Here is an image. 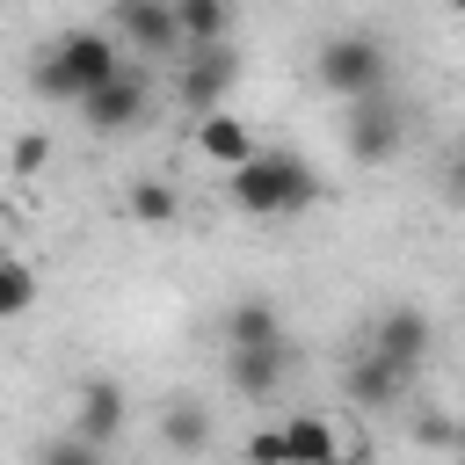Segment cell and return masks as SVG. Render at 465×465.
Here are the masks:
<instances>
[{
	"label": "cell",
	"mask_w": 465,
	"mask_h": 465,
	"mask_svg": "<svg viewBox=\"0 0 465 465\" xmlns=\"http://www.w3.org/2000/svg\"><path fill=\"white\" fill-rule=\"evenodd\" d=\"M225 196H232L240 218H298V211H312L320 174L298 153H254L247 167L225 174Z\"/></svg>",
	"instance_id": "obj_1"
},
{
	"label": "cell",
	"mask_w": 465,
	"mask_h": 465,
	"mask_svg": "<svg viewBox=\"0 0 465 465\" xmlns=\"http://www.w3.org/2000/svg\"><path fill=\"white\" fill-rule=\"evenodd\" d=\"M312 73H320V87L349 109V102H371V94H385V44L378 36H363V29H334L320 51H312Z\"/></svg>",
	"instance_id": "obj_2"
},
{
	"label": "cell",
	"mask_w": 465,
	"mask_h": 465,
	"mask_svg": "<svg viewBox=\"0 0 465 465\" xmlns=\"http://www.w3.org/2000/svg\"><path fill=\"white\" fill-rule=\"evenodd\" d=\"M232 73H240V58H232L225 44H211V51H182V58H174V102H182L189 116H218L225 94H232Z\"/></svg>",
	"instance_id": "obj_3"
},
{
	"label": "cell",
	"mask_w": 465,
	"mask_h": 465,
	"mask_svg": "<svg viewBox=\"0 0 465 465\" xmlns=\"http://www.w3.org/2000/svg\"><path fill=\"white\" fill-rule=\"evenodd\" d=\"M400 138H407V116H400L385 94L349 102V116H341V145H349L356 167H385V160L400 153Z\"/></svg>",
	"instance_id": "obj_4"
},
{
	"label": "cell",
	"mask_w": 465,
	"mask_h": 465,
	"mask_svg": "<svg viewBox=\"0 0 465 465\" xmlns=\"http://www.w3.org/2000/svg\"><path fill=\"white\" fill-rule=\"evenodd\" d=\"M145 102H153V87H145V73L138 65H124L116 80H102L87 102H80V116H87V131H138L145 124Z\"/></svg>",
	"instance_id": "obj_5"
},
{
	"label": "cell",
	"mask_w": 465,
	"mask_h": 465,
	"mask_svg": "<svg viewBox=\"0 0 465 465\" xmlns=\"http://www.w3.org/2000/svg\"><path fill=\"white\" fill-rule=\"evenodd\" d=\"M116 44H131L138 58H174L182 51L174 0H116Z\"/></svg>",
	"instance_id": "obj_6"
},
{
	"label": "cell",
	"mask_w": 465,
	"mask_h": 465,
	"mask_svg": "<svg viewBox=\"0 0 465 465\" xmlns=\"http://www.w3.org/2000/svg\"><path fill=\"white\" fill-rule=\"evenodd\" d=\"M51 51H58V65H65V73H73V80H80L87 94H94L102 80H116V73H124L116 29H65V36L51 44ZM87 94H80V102H87Z\"/></svg>",
	"instance_id": "obj_7"
},
{
	"label": "cell",
	"mask_w": 465,
	"mask_h": 465,
	"mask_svg": "<svg viewBox=\"0 0 465 465\" xmlns=\"http://www.w3.org/2000/svg\"><path fill=\"white\" fill-rule=\"evenodd\" d=\"M124 421H131V400H124V385L116 378H87L80 392H73V436H87V443H116L124 436Z\"/></svg>",
	"instance_id": "obj_8"
},
{
	"label": "cell",
	"mask_w": 465,
	"mask_h": 465,
	"mask_svg": "<svg viewBox=\"0 0 465 465\" xmlns=\"http://www.w3.org/2000/svg\"><path fill=\"white\" fill-rule=\"evenodd\" d=\"M429 341H436V327H429L421 305H385L378 327H371V349H378L385 363H400V371H414V363L429 356Z\"/></svg>",
	"instance_id": "obj_9"
},
{
	"label": "cell",
	"mask_w": 465,
	"mask_h": 465,
	"mask_svg": "<svg viewBox=\"0 0 465 465\" xmlns=\"http://www.w3.org/2000/svg\"><path fill=\"white\" fill-rule=\"evenodd\" d=\"M407 378L414 371H400V363H385L378 349H356L349 356V371H341V392H349V407H400V392H407Z\"/></svg>",
	"instance_id": "obj_10"
},
{
	"label": "cell",
	"mask_w": 465,
	"mask_h": 465,
	"mask_svg": "<svg viewBox=\"0 0 465 465\" xmlns=\"http://www.w3.org/2000/svg\"><path fill=\"white\" fill-rule=\"evenodd\" d=\"M196 160H211L218 174H232V167H247L262 145H254V131H247V116H232V109H218V116H196Z\"/></svg>",
	"instance_id": "obj_11"
},
{
	"label": "cell",
	"mask_w": 465,
	"mask_h": 465,
	"mask_svg": "<svg viewBox=\"0 0 465 465\" xmlns=\"http://www.w3.org/2000/svg\"><path fill=\"white\" fill-rule=\"evenodd\" d=\"M283 450H291V465H349V443H341V429L327 414H291Z\"/></svg>",
	"instance_id": "obj_12"
},
{
	"label": "cell",
	"mask_w": 465,
	"mask_h": 465,
	"mask_svg": "<svg viewBox=\"0 0 465 465\" xmlns=\"http://www.w3.org/2000/svg\"><path fill=\"white\" fill-rule=\"evenodd\" d=\"M283 363H291V341L283 349H225V385L247 400H269L283 385Z\"/></svg>",
	"instance_id": "obj_13"
},
{
	"label": "cell",
	"mask_w": 465,
	"mask_h": 465,
	"mask_svg": "<svg viewBox=\"0 0 465 465\" xmlns=\"http://www.w3.org/2000/svg\"><path fill=\"white\" fill-rule=\"evenodd\" d=\"M124 211H131V225L167 232V225H182V189H174L167 174H138V182L124 189Z\"/></svg>",
	"instance_id": "obj_14"
},
{
	"label": "cell",
	"mask_w": 465,
	"mask_h": 465,
	"mask_svg": "<svg viewBox=\"0 0 465 465\" xmlns=\"http://www.w3.org/2000/svg\"><path fill=\"white\" fill-rule=\"evenodd\" d=\"M225 349H283V320L269 298H240L225 312Z\"/></svg>",
	"instance_id": "obj_15"
},
{
	"label": "cell",
	"mask_w": 465,
	"mask_h": 465,
	"mask_svg": "<svg viewBox=\"0 0 465 465\" xmlns=\"http://www.w3.org/2000/svg\"><path fill=\"white\" fill-rule=\"evenodd\" d=\"M160 443L182 450V458H196V450L211 443V407H203V400H167V407H160Z\"/></svg>",
	"instance_id": "obj_16"
},
{
	"label": "cell",
	"mask_w": 465,
	"mask_h": 465,
	"mask_svg": "<svg viewBox=\"0 0 465 465\" xmlns=\"http://www.w3.org/2000/svg\"><path fill=\"white\" fill-rule=\"evenodd\" d=\"M174 22H182V51H211L232 29V0H174Z\"/></svg>",
	"instance_id": "obj_17"
},
{
	"label": "cell",
	"mask_w": 465,
	"mask_h": 465,
	"mask_svg": "<svg viewBox=\"0 0 465 465\" xmlns=\"http://www.w3.org/2000/svg\"><path fill=\"white\" fill-rule=\"evenodd\" d=\"M36 269L22 262V254H0V320H22L29 305H36Z\"/></svg>",
	"instance_id": "obj_18"
},
{
	"label": "cell",
	"mask_w": 465,
	"mask_h": 465,
	"mask_svg": "<svg viewBox=\"0 0 465 465\" xmlns=\"http://www.w3.org/2000/svg\"><path fill=\"white\" fill-rule=\"evenodd\" d=\"M29 87H36L44 102H73V109H80V94H87V87H80V80L58 65V51H44V58L29 65Z\"/></svg>",
	"instance_id": "obj_19"
},
{
	"label": "cell",
	"mask_w": 465,
	"mask_h": 465,
	"mask_svg": "<svg viewBox=\"0 0 465 465\" xmlns=\"http://www.w3.org/2000/svg\"><path fill=\"white\" fill-rule=\"evenodd\" d=\"M44 465H102V443H87V436H73V429H65V436H51V443H44Z\"/></svg>",
	"instance_id": "obj_20"
},
{
	"label": "cell",
	"mask_w": 465,
	"mask_h": 465,
	"mask_svg": "<svg viewBox=\"0 0 465 465\" xmlns=\"http://www.w3.org/2000/svg\"><path fill=\"white\" fill-rule=\"evenodd\" d=\"M240 465H291V450H283V429H254V436L240 443Z\"/></svg>",
	"instance_id": "obj_21"
},
{
	"label": "cell",
	"mask_w": 465,
	"mask_h": 465,
	"mask_svg": "<svg viewBox=\"0 0 465 465\" xmlns=\"http://www.w3.org/2000/svg\"><path fill=\"white\" fill-rule=\"evenodd\" d=\"M44 160H51V138L44 131H22L15 138V174H44Z\"/></svg>",
	"instance_id": "obj_22"
},
{
	"label": "cell",
	"mask_w": 465,
	"mask_h": 465,
	"mask_svg": "<svg viewBox=\"0 0 465 465\" xmlns=\"http://www.w3.org/2000/svg\"><path fill=\"white\" fill-rule=\"evenodd\" d=\"M414 436H421V443H450V436H458V421H443V414H421V421H414Z\"/></svg>",
	"instance_id": "obj_23"
},
{
	"label": "cell",
	"mask_w": 465,
	"mask_h": 465,
	"mask_svg": "<svg viewBox=\"0 0 465 465\" xmlns=\"http://www.w3.org/2000/svg\"><path fill=\"white\" fill-rule=\"evenodd\" d=\"M450 182H458V196H465V153H458V160H450Z\"/></svg>",
	"instance_id": "obj_24"
},
{
	"label": "cell",
	"mask_w": 465,
	"mask_h": 465,
	"mask_svg": "<svg viewBox=\"0 0 465 465\" xmlns=\"http://www.w3.org/2000/svg\"><path fill=\"white\" fill-rule=\"evenodd\" d=\"M450 443H458V458H465V414H458V436H450Z\"/></svg>",
	"instance_id": "obj_25"
},
{
	"label": "cell",
	"mask_w": 465,
	"mask_h": 465,
	"mask_svg": "<svg viewBox=\"0 0 465 465\" xmlns=\"http://www.w3.org/2000/svg\"><path fill=\"white\" fill-rule=\"evenodd\" d=\"M450 7H458V15H465V0H450Z\"/></svg>",
	"instance_id": "obj_26"
},
{
	"label": "cell",
	"mask_w": 465,
	"mask_h": 465,
	"mask_svg": "<svg viewBox=\"0 0 465 465\" xmlns=\"http://www.w3.org/2000/svg\"><path fill=\"white\" fill-rule=\"evenodd\" d=\"M0 254H7V247H0Z\"/></svg>",
	"instance_id": "obj_27"
}]
</instances>
